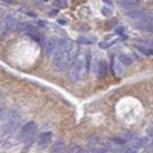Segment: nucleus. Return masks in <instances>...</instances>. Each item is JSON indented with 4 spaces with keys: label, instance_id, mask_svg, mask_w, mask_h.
I'll use <instances>...</instances> for the list:
<instances>
[{
    "label": "nucleus",
    "instance_id": "nucleus-1",
    "mask_svg": "<svg viewBox=\"0 0 153 153\" xmlns=\"http://www.w3.org/2000/svg\"><path fill=\"white\" fill-rule=\"evenodd\" d=\"M86 68V60L83 57H76L75 61L72 63V66H71V72H69V78L72 83H76V81H80L83 78V71Z\"/></svg>",
    "mask_w": 153,
    "mask_h": 153
},
{
    "label": "nucleus",
    "instance_id": "nucleus-2",
    "mask_svg": "<svg viewBox=\"0 0 153 153\" xmlns=\"http://www.w3.org/2000/svg\"><path fill=\"white\" fill-rule=\"evenodd\" d=\"M35 138H37V124L35 123L25 124L20 130V139L26 144H31V143H34Z\"/></svg>",
    "mask_w": 153,
    "mask_h": 153
},
{
    "label": "nucleus",
    "instance_id": "nucleus-3",
    "mask_svg": "<svg viewBox=\"0 0 153 153\" xmlns=\"http://www.w3.org/2000/svg\"><path fill=\"white\" fill-rule=\"evenodd\" d=\"M19 123H20V112L17 109L11 110V113L8 115V121L3 126V135H11L12 132L17 129Z\"/></svg>",
    "mask_w": 153,
    "mask_h": 153
},
{
    "label": "nucleus",
    "instance_id": "nucleus-4",
    "mask_svg": "<svg viewBox=\"0 0 153 153\" xmlns=\"http://www.w3.org/2000/svg\"><path fill=\"white\" fill-rule=\"evenodd\" d=\"M16 23H17L16 16H14V14H8V16L5 17V20H3V25H2V34L6 35L8 32H11L12 28L16 26Z\"/></svg>",
    "mask_w": 153,
    "mask_h": 153
},
{
    "label": "nucleus",
    "instance_id": "nucleus-5",
    "mask_svg": "<svg viewBox=\"0 0 153 153\" xmlns=\"http://www.w3.org/2000/svg\"><path fill=\"white\" fill-rule=\"evenodd\" d=\"M57 46H58V40H57V38H48L46 43H45V54L48 57L54 55L55 51H57Z\"/></svg>",
    "mask_w": 153,
    "mask_h": 153
},
{
    "label": "nucleus",
    "instance_id": "nucleus-6",
    "mask_svg": "<svg viewBox=\"0 0 153 153\" xmlns=\"http://www.w3.org/2000/svg\"><path fill=\"white\" fill-rule=\"evenodd\" d=\"M19 31H22V32H25V34L31 35V34H34V32H38V28L35 26V25H32V23L22 22V23L19 25Z\"/></svg>",
    "mask_w": 153,
    "mask_h": 153
},
{
    "label": "nucleus",
    "instance_id": "nucleus-7",
    "mask_svg": "<svg viewBox=\"0 0 153 153\" xmlns=\"http://www.w3.org/2000/svg\"><path fill=\"white\" fill-rule=\"evenodd\" d=\"M120 6H121V8H124L127 12H130V11L138 9L139 2H136V0H123V2H120Z\"/></svg>",
    "mask_w": 153,
    "mask_h": 153
},
{
    "label": "nucleus",
    "instance_id": "nucleus-8",
    "mask_svg": "<svg viewBox=\"0 0 153 153\" xmlns=\"http://www.w3.org/2000/svg\"><path fill=\"white\" fill-rule=\"evenodd\" d=\"M107 61H104V60H101V61H98V65H97V76L98 78H103V76H106L107 75Z\"/></svg>",
    "mask_w": 153,
    "mask_h": 153
},
{
    "label": "nucleus",
    "instance_id": "nucleus-9",
    "mask_svg": "<svg viewBox=\"0 0 153 153\" xmlns=\"http://www.w3.org/2000/svg\"><path fill=\"white\" fill-rule=\"evenodd\" d=\"M51 139H52V133H51V132L42 133L40 136H38V146L45 147L46 144H49V143H51Z\"/></svg>",
    "mask_w": 153,
    "mask_h": 153
},
{
    "label": "nucleus",
    "instance_id": "nucleus-10",
    "mask_svg": "<svg viewBox=\"0 0 153 153\" xmlns=\"http://www.w3.org/2000/svg\"><path fill=\"white\" fill-rule=\"evenodd\" d=\"M147 16V12L144 9H135V11H130V12H127V17H130V19H144Z\"/></svg>",
    "mask_w": 153,
    "mask_h": 153
},
{
    "label": "nucleus",
    "instance_id": "nucleus-11",
    "mask_svg": "<svg viewBox=\"0 0 153 153\" xmlns=\"http://www.w3.org/2000/svg\"><path fill=\"white\" fill-rule=\"evenodd\" d=\"M118 61L121 63L123 66H129V65H132V58H130L129 55H126V54H120V55H118Z\"/></svg>",
    "mask_w": 153,
    "mask_h": 153
},
{
    "label": "nucleus",
    "instance_id": "nucleus-12",
    "mask_svg": "<svg viewBox=\"0 0 153 153\" xmlns=\"http://www.w3.org/2000/svg\"><path fill=\"white\" fill-rule=\"evenodd\" d=\"M63 150H65V143H63L61 139H60V141L52 147V153H61Z\"/></svg>",
    "mask_w": 153,
    "mask_h": 153
},
{
    "label": "nucleus",
    "instance_id": "nucleus-13",
    "mask_svg": "<svg viewBox=\"0 0 153 153\" xmlns=\"http://www.w3.org/2000/svg\"><path fill=\"white\" fill-rule=\"evenodd\" d=\"M149 144V138L144 136V138H135V146L136 147H141V146H147Z\"/></svg>",
    "mask_w": 153,
    "mask_h": 153
},
{
    "label": "nucleus",
    "instance_id": "nucleus-14",
    "mask_svg": "<svg viewBox=\"0 0 153 153\" xmlns=\"http://www.w3.org/2000/svg\"><path fill=\"white\" fill-rule=\"evenodd\" d=\"M138 29H143V31H147V32H153V23H149V25H141V23H136Z\"/></svg>",
    "mask_w": 153,
    "mask_h": 153
},
{
    "label": "nucleus",
    "instance_id": "nucleus-15",
    "mask_svg": "<svg viewBox=\"0 0 153 153\" xmlns=\"http://www.w3.org/2000/svg\"><path fill=\"white\" fill-rule=\"evenodd\" d=\"M29 37L32 38V40H35L37 43H43V40H45V37H43L40 32H34V34H31Z\"/></svg>",
    "mask_w": 153,
    "mask_h": 153
},
{
    "label": "nucleus",
    "instance_id": "nucleus-16",
    "mask_svg": "<svg viewBox=\"0 0 153 153\" xmlns=\"http://www.w3.org/2000/svg\"><path fill=\"white\" fill-rule=\"evenodd\" d=\"M138 23H141V25H149V23H153V12H152V14H147L143 20H139Z\"/></svg>",
    "mask_w": 153,
    "mask_h": 153
},
{
    "label": "nucleus",
    "instance_id": "nucleus-17",
    "mask_svg": "<svg viewBox=\"0 0 153 153\" xmlns=\"http://www.w3.org/2000/svg\"><path fill=\"white\" fill-rule=\"evenodd\" d=\"M135 48L139 51V52H143L144 55H150V49H147V48H144V46H139V45H135Z\"/></svg>",
    "mask_w": 153,
    "mask_h": 153
},
{
    "label": "nucleus",
    "instance_id": "nucleus-18",
    "mask_svg": "<svg viewBox=\"0 0 153 153\" xmlns=\"http://www.w3.org/2000/svg\"><path fill=\"white\" fill-rule=\"evenodd\" d=\"M55 8H66L68 6V2L66 0H57V2H54Z\"/></svg>",
    "mask_w": 153,
    "mask_h": 153
},
{
    "label": "nucleus",
    "instance_id": "nucleus-19",
    "mask_svg": "<svg viewBox=\"0 0 153 153\" xmlns=\"http://www.w3.org/2000/svg\"><path fill=\"white\" fill-rule=\"evenodd\" d=\"M5 112H6V107L5 106H0V120L5 117Z\"/></svg>",
    "mask_w": 153,
    "mask_h": 153
},
{
    "label": "nucleus",
    "instance_id": "nucleus-20",
    "mask_svg": "<svg viewBox=\"0 0 153 153\" xmlns=\"http://www.w3.org/2000/svg\"><path fill=\"white\" fill-rule=\"evenodd\" d=\"M103 14H104L106 17H109V16L112 14V9H110V8H109V9H107V8H103Z\"/></svg>",
    "mask_w": 153,
    "mask_h": 153
},
{
    "label": "nucleus",
    "instance_id": "nucleus-21",
    "mask_svg": "<svg viewBox=\"0 0 153 153\" xmlns=\"http://www.w3.org/2000/svg\"><path fill=\"white\" fill-rule=\"evenodd\" d=\"M98 141H100V139H98V136H91V139H89V143H91V144H94V143L97 144Z\"/></svg>",
    "mask_w": 153,
    "mask_h": 153
},
{
    "label": "nucleus",
    "instance_id": "nucleus-22",
    "mask_svg": "<svg viewBox=\"0 0 153 153\" xmlns=\"http://www.w3.org/2000/svg\"><path fill=\"white\" fill-rule=\"evenodd\" d=\"M80 43H92V38H80Z\"/></svg>",
    "mask_w": 153,
    "mask_h": 153
},
{
    "label": "nucleus",
    "instance_id": "nucleus-23",
    "mask_svg": "<svg viewBox=\"0 0 153 153\" xmlns=\"http://www.w3.org/2000/svg\"><path fill=\"white\" fill-rule=\"evenodd\" d=\"M113 141L117 143V144H124V143H126V139H123V138H115Z\"/></svg>",
    "mask_w": 153,
    "mask_h": 153
},
{
    "label": "nucleus",
    "instance_id": "nucleus-24",
    "mask_svg": "<svg viewBox=\"0 0 153 153\" xmlns=\"http://www.w3.org/2000/svg\"><path fill=\"white\" fill-rule=\"evenodd\" d=\"M115 32H117V34H123V32H124V28H123V26H120V28L115 29Z\"/></svg>",
    "mask_w": 153,
    "mask_h": 153
},
{
    "label": "nucleus",
    "instance_id": "nucleus-25",
    "mask_svg": "<svg viewBox=\"0 0 153 153\" xmlns=\"http://www.w3.org/2000/svg\"><path fill=\"white\" fill-rule=\"evenodd\" d=\"M3 3H5V5H12V3H16V2H12V0H5Z\"/></svg>",
    "mask_w": 153,
    "mask_h": 153
},
{
    "label": "nucleus",
    "instance_id": "nucleus-26",
    "mask_svg": "<svg viewBox=\"0 0 153 153\" xmlns=\"http://www.w3.org/2000/svg\"><path fill=\"white\" fill-rule=\"evenodd\" d=\"M149 135H153V127H150V129H149Z\"/></svg>",
    "mask_w": 153,
    "mask_h": 153
},
{
    "label": "nucleus",
    "instance_id": "nucleus-27",
    "mask_svg": "<svg viewBox=\"0 0 153 153\" xmlns=\"http://www.w3.org/2000/svg\"><path fill=\"white\" fill-rule=\"evenodd\" d=\"M146 43H147V45H152V46H153V40H150V42H146Z\"/></svg>",
    "mask_w": 153,
    "mask_h": 153
},
{
    "label": "nucleus",
    "instance_id": "nucleus-28",
    "mask_svg": "<svg viewBox=\"0 0 153 153\" xmlns=\"http://www.w3.org/2000/svg\"><path fill=\"white\" fill-rule=\"evenodd\" d=\"M78 153H89L87 150H81V152H78Z\"/></svg>",
    "mask_w": 153,
    "mask_h": 153
},
{
    "label": "nucleus",
    "instance_id": "nucleus-29",
    "mask_svg": "<svg viewBox=\"0 0 153 153\" xmlns=\"http://www.w3.org/2000/svg\"><path fill=\"white\" fill-rule=\"evenodd\" d=\"M150 55H153V49H150Z\"/></svg>",
    "mask_w": 153,
    "mask_h": 153
}]
</instances>
